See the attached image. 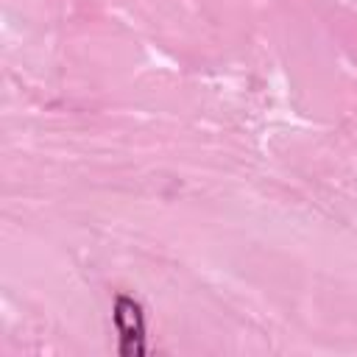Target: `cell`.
<instances>
[{"label":"cell","mask_w":357,"mask_h":357,"mask_svg":"<svg viewBox=\"0 0 357 357\" xmlns=\"http://www.w3.org/2000/svg\"><path fill=\"white\" fill-rule=\"evenodd\" d=\"M112 318H114V329L120 337L117 351L123 357H142L148 349H145V315H142L139 301L131 296H117Z\"/></svg>","instance_id":"1"}]
</instances>
